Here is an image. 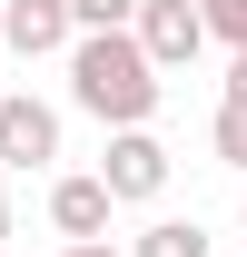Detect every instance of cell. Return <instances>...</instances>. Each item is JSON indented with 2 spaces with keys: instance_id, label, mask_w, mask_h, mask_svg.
Here are the masks:
<instances>
[{
  "instance_id": "obj_2",
  "label": "cell",
  "mask_w": 247,
  "mask_h": 257,
  "mask_svg": "<svg viewBox=\"0 0 247 257\" xmlns=\"http://www.w3.org/2000/svg\"><path fill=\"white\" fill-rule=\"evenodd\" d=\"M99 178H109V198H119V208H149V198L168 188V149H158L149 128H109V159H99Z\"/></svg>"
},
{
  "instance_id": "obj_14",
  "label": "cell",
  "mask_w": 247,
  "mask_h": 257,
  "mask_svg": "<svg viewBox=\"0 0 247 257\" xmlns=\"http://www.w3.org/2000/svg\"><path fill=\"white\" fill-rule=\"evenodd\" d=\"M0 60H10V30H0Z\"/></svg>"
},
{
  "instance_id": "obj_12",
  "label": "cell",
  "mask_w": 247,
  "mask_h": 257,
  "mask_svg": "<svg viewBox=\"0 0 247 257\" xmlns=\"http://www.w3.org/2000/svg\"><path fill=\"white\" fill-rule=\"evenodd\" d=\"M227 99H247V50H237V60H227Z\"/></svg>"
},
{
  "instance_id": "obj_13",
  "label": "cell",
  "mask_w": 247,
  "mask_h": 257,
  "mask_svg": "<svg viewBox=\"0 0 247 257\" xmlns=\"http://www.w3.org/2000/svg\"><path fill=\"white\" fill-rule=\"evenodd\" d=\"M0 247H10V188H0Z\"/></svg>"
},
{
  "instance_id": "obj_10",
  "label": "cell",
  "mask_w": 247,
  "mask_h": 257,
  "mask_svg": "<svg viewBox=\"0 0 247 257\" xmlns=\"http://www.w3.org/2000/svg\"><path fill=\"white\" fill-rule=\"evenodd\" d=\"M208 10V40H227V50H247V0H198Z\"/></svg>"
},
{
  "instance_id": "obj_15",
  "label": "cell",
  "mask_w": 247,
  "mask_h": 257,
  "mask_svg": "<svg viewBox=\"0 0 247 257\" xmlns=\"http://www.w3.org/2000/svg\"><path fill=\"white\" fill-rule=\"evenodd\" d=\"M0 257H20V247H0Z\"/></svg>"
},
{
  "instance_id": "obj_5",
  "label": "cell",
  "mask_w": 247,
  "mask_h": 257,
  "mask_svg": "<svg viewBox=\"0 0 247 257\" xmlns=\"http://www.w3.org/2000/svg\"><path fill=\"white\" fill-rule=\"evenodd\" d=\"M0 30H10V60H50L79 40V20H69V0H0Z\"/></svg>"
},
{
  "instance_id": "obj_8",
  "label": "cell",
  "mask_w": 247,
  "mask_h": 257,
  "mask_svg": "<svg viewBox=\"0 0 247 257\" xmlns=\"http://www.w3.org/2000/svg\"><path fill=\"white\" fill-rule=\"evenodd\" d=\"M208 139H217V159H227V168H247V99H217Z\"/></svg>"
},
{
  "instance_id": "obj_3",
  "label": "cell",
  "mask_w": 247,
  "mask_h": 257,
  "mask_svg": "<svg viewBox=\"0 0 247 257\" xmlns=\"http://www.w3.org/2000/svg\"><path fill=\"white\" fill-rule=\"evenodd\" d=\"M139 50H149L158 69H188L208 50V10H198V0H139Z\"/></svg>"
},
{
  "instance_id": "obj_11",
  "label": "cell",
  "mask_w": 247,
  "mask_h": 257,
  "mask_svg": "<svg viewBox=\"0 0 247 257\" xmlns=\"http://www.w3.org/2000/svg\"><path fill=\"white\" fill-rule=\"evenodd\" d=\"M60 257H129V247H109V237H69Z\"/></svg>"
},
{
  "instance_id": "obj_4",
  "label": "cell",
  "mask_w": 247,
  "mask_h": 257,
  "mask_svg": "<svg viewBox=\"0 0 247 257\" xmlns=\"http://www.w3.org/2000/svg\"><path fill=\"white\" fill-rule=\"evenodd\" d=\"M60 159V109L50 99H0V168H50Z\"/></svg>"
},
{
  "instance_id": "obj_1",
  "label": "cell",
  "mask_w": 247,
  "mask_h": 257,
  "mask_svg": "<svg viewBox=\"0 0 247 257\" xmlns=\"http://www.w3.org/2000/svg\"><path fill=\"white\" fill-rule=\"evenodd\" d=\"M158 60L139 50V30H79L69 40V99L89 109L99 128H149V109H158Z\"/></svg>"
},
{
  "instance_id": "obj_7",
  "label": "cell",
  "mask_w": 247,
  "mask_h": 257,
  "mask_svg": "<svg viewBox=\"0 0 247 257\" xmlns=\"http://www.w3.org/2000/svg\"><path fill=\"white\" fill-rule=\"evenodd\" d=\"M129 257H208V227L198 218H158V227L129 237Z\"/></svg>"
},
{
  "instance_id": "obj_9",
  "label": "cell",
  "mask_w": 247,
  "mask_h": 257,
  "mask_svg": "<svg viewBox=\"0 0 247 257\" xmlns=\"http://www.w3.org/2000/svg\"><path fill=\"white\" fill-rule=\"evenodd\" d=\"M79 30H139V0H69Z\"/></svg>"
},
{
  "instance_id": "obj_6",
  "label": "cell",
  "mask_w": 247,
  "mask_h": 257,
  "mask_svg": "<svg viewBox=\"0 0 247 257\" xmlns=\"http://www.w3.org/2000/svg\"><path fill=\"white\" fill-rule=\"evenodd\" d=\"M109 208H119V198H109V178H50V227H60V237H109Z\"/></svg>"
}]
</instances>
